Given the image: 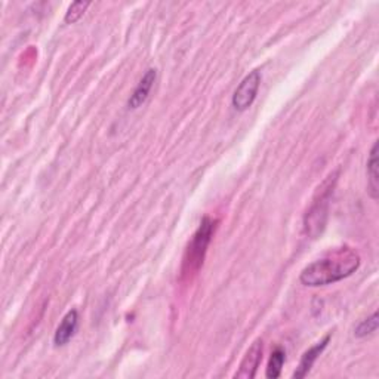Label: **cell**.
Segmentation results:
<instances>
[{"mask_svg":"<svg viewBox=\"0 0 379 379\" xmlns=\"http://www.w3.org/2000/svg\"><path fill=\"white\" fill-rule=\"evenodd\" d=\"M359 267L360 255L351 248H341L305 267L299 276V281L308 288L326 286V284L350 277Z\"/></svg>","mask_w":379,"mask_h":379,"instance_id":"obj_1","label":"cell"},{"mask_svg":"<svg viewBox=\"0 0 379 379\" xmlns=\"http://www.w3.org/2000/svg\"><path fill=\"white\" fill-rule=\"evenodd\" d=\"M338 172L331 174L323 184L317 188V193L313 200L310 209L304 215V233L311 239H317L328 224L331 200L333 196V190L338 180Z\"/></svg>","mask_w":379,"mask_h":379,"instance_id":"obj_2","label":"cell"},{"mask_svg":"<svg viewBox=\"0 0 379 379\" xmlns=\"http://www.w3.org/2000/svg\"><path fill=\"white\" fill-rule=\"evenodd\" d=\"M216 228V221L205 216L200 223L197 231L194 233L192 241L187 248L185 257H184V264H183V272L184 275H192L196 272L200 267L203 266V259L206 255L207 246L212 240V236Z\"/></svg>","mask_w":379,"mask_h":379,"instance_id":"obj_3","label":"cell"},{"mask_svg":"<svg viewBox=\"0 0 379 379\" xmlns=\"http://www.w3.org/2000/svg\"><path fill=\"white\" fill-rule=\"evenodd\" d=\"M261 85V73L258 70L250 71L249 75L240 82V85L234 91L231 104L237 111H246L254 104L257 93Z\"/></svg>","mask_w":379,"mask_h":379,"instance_id":"obj_4","label":"cell"},{"mask_svg":"<svg viewBox=\"0 0 379 379\" xmlns=\"http://www.w3.org/2000/svg\"><path fill=\"white\" fill-rule=\"evenodd\" d=\"M262 351H264V345H262V340H257L250 345V349L245 354L243 360H241L239 371L234 373L236 379H252L255 378L258 367L262 360Z\"/></svg>","mask_w":379,"mask_h":379,"instance_id":"obj_5","label":"cell"},{"mask_svg":"<svg viewBox=\"0 0 379 379\" xmlns=\"http://www.w3.org/2000/svg\"><path fill=\"white\" fill-rule=\"evenodd\" d=\"M329 341H331V335H326L320 342H317L315 345H313L310 350H307V351H305V353L302 354L301 362H299V364H298V367H297V371H295V373H293V378H295V379L305 378V376H307V375L310 373L311 367L314 366L315 360L319 359L320 354L326 350V346H328Z\"/></svg>","mask_w":379,"mask_h":379,"instance_id":"obj_6","label":"cell"},{"mask_svg":"<svg viewBox=\"0 0 379 379\" xmlns=\"http://www.w3.org/2000/svg\"><path fill=\"white\" fill-rule=\"evenodd\" d=\"M156 77H157V73H156L154 68H149L145 71V75L140 80L138 86L135 88V91L132 92L131 98L128 101V107L129 109L136 110L147 101V98H149V95H150V91L154 85V82H156Z\"/></svg>","mask_w":379,"mask_h":379,"instance_id":"obj_7","label":"cell"},{"mask_svg":"<svg viewBox=\"0 0 379 379\" xmlns=\"http://www.w3.org/2000/svg\"><path fill=\"white\" fill-rule=\"evenodd\" d=\"M77 324H79V314L76 310H70L64 319L61 320L59 326L57 328L55 336H54V344L57 346H62L66 345L73 336H75L76 331H77Z\"/></svg>","mask_w":379,"mask_h":379,"instance_id":"obj_8","label":"cell"},{"mask_svg":"<svg viewBox=\"0 0 379 379\" xmlns=\"http://www.w3.org/2000/svg\"><path fill=\"white\" fill-rule=\"evenodd\" d=\"M378 147L379 142L376 141L372 147L371 154H369V160H367V193L373 198L378 200L379 196V157H378Z\"/></svg>","mask_w":379,"mask_h":379,"instance_id":"obj_9","label":"cell"},{"mask_svg":"<svg viewBox=\"0 0 379 379\" xmlns=\"http://www.w3.org/2000/svg\"><path fill=\"white\" fill-rule=\"evenodd\" d=\"M284 360H286V353H284L281 349H276L271 353L270 362L267 366V378L270 379H276L281 375V367L284 364Z\"/></svg>","mask_w":379,"mask_h":379,"instance_id":"obj_10","label":"cell"},{"mask_svg":"<svg viewBox=\"0 0 379 379\" xmlns=\"http://www.w3.org/2000/svg\"><path fill=\"white\" fill-rule=\"evenodd\" d=\"M91 6V2H75L71 3L67 9L64 21L67 24H75L76 21H79L83 14L86 12V9Z\"/></svg>","mask_w":379,"mask_h":379,"instance_id":"obj_11","label":"cell"},{"mask_svg":"<svg viewBox=\"0 0 379 379\" xmlns=\"http://www.w3.org/2000/svg\"><path fill=\"white\" fill-rule=\"evenodd\" d=\"M376 329H378V313H373L371 317H367L366 320H363L359 326H357L354 335L357 336V338H364V336L376 332Z\"/></svg>","mask_w":379,"mask_h":379,"instance_id":"obj_12","label":"cell"}]
</instances>
